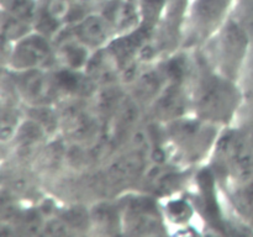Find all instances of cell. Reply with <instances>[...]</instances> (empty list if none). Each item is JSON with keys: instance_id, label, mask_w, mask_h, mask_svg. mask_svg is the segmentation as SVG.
<instances>
[{"instance_id": "obj_1", "label": "cell", "mask_w": 253, "mask_h": 237, "mask_svg": "<svg viewBox=\"0 0 253 237\" xmlns=\"http://www.w3.org/2000/svg\"><path fill=\"white\" fill-rule=\"evenodd\" d=\"M241 100L234 79L219 73L204 74L199 78L193 95V106L198 118L214 125L231 121Z\"/></svg>"}, {"instance_id": "obj_2", "label": "cell", "mask_w": 253, "mask_h": 237, "mask_svg": "<svg viewBox=\"0 0 253 237\" xmlns=\"http://www.w3.org/2000/svg\"><path fill=\"white\" fill-rule=\"evenodd\" d=\"M216 42V63L220 73L235 79L249 53L252 39L241 22L229 19L219 29Z\"/></svg>"}, {"instance_id": "obj_3", "label": "cell", "mask_w": 253, "mask_h": 237, "mask_svg": "<svg viewBox=\"0 0 253 237\" xmlns=\"http://www.w3.org/2000/svg\"><path fill=\"white\" fill-rule=\"evenodd\" d=\"M216 159L234 182L253 177V142L239 131H230L216 143Z\"/></svg>"}, {"instance_id": "obj_4", "label": "cell", "mask_w": 253, "mask_h": 237, "mask_svg": "<svg viewBox=\"0 0 253 237\" xmlns=\"http://www.w3.org/2000/svg\"><path fill=\"white\" fill-rule=\"evenodd\" d=\"M168 136L172 138L174 145L192 159L202 157L216 137V125L200 118H185L183 116L168 122Z\"/></svg>"}, {"instance_id": "obj_5", "label": "cell", "mask_w": 253, "mask_h": 237, "mask_svg": "<svg viewBox=\"0 0 253 237\" xmlns=\"http://www.w3.org/2000/svg\"><path fill=\"white\" fill-rule=\"evenodd\" d=\"M52 57L49 41L40 32H30L14 42L9 52V66L14 72L41 69Z\"/></svg>"}, {"instance_id": "obj_6", "label": "cell", "mask_w": 253, "mask_h": 237, "mask_svg": "<svg viewBox=\"0 0 253 237\" xmlns=\"http://www.w3.org/2000/svg\"><path fill=\"white\" fill-rule=\"evenodd\" d=\"M16 89L31 106L51 105L59 93L54 76L46 73L43 68L16 72Z\"/></svg>"}, {"instance_id": "obj_7", "label": "cell", "mask_w": 253, "mask_h": 237, "mask_svg": "<svg viewBox=\"0 0 253 237\" xmlns=\"http://www.w3.org/2000/svg\"><path fill=\"white\" fill-rule=\"evenodd\" d=\"M120 210L121 225L131 234L151 235L161 229L157 209L147 198H131Z\"/></svg>"}, {"instance_id": "obj_8", "label": "cell", "mask_w": 253, "mask_h": 237, "mask_svg": "<svg viewBox=\"0 0 253 237\" xmlns=\"http://www.w3.org/2000/svg\"><path fill=\"white\" fill-rule=\"evenodd\" d=\"M231 0H194L192 5V21L199 34H211L226 21Z\"/></svg>"}, {"instance_id": "obj_9", "label": "cell", "mask_w": 253, "mask_h": 237, "mask_svg": "<svg viewBox=\"0 0 253 237\" xmlns=\"http://www.w3.org/2000/svg\"><path fill=\"white\" fill-rule=\"evenodd\" d=\"M187 105V96L180 84L170 83L167 88H163L156 96L153 110L160 120L172 122L184 116Z\"/></svg>"}, {"instance_id": "obj_10", "label": "cell", "mask_w": 253, "mask_h": 237, "mask_svg": "<svg viewBox=\"0 0 253 237\" xmlns=\"http://www.w3.org/2000/svg\"><path fill=\"white\" fill-rule=\"evenodd\" d=\"M74 37L89 49H99L110 37V25L99 15H89L77 24Z\"/></svg>"}, {"instance_id": "obj_11", "label": "cell", "mask_w": 253, "mask_h": 237, "mask_svg": "<svg viewBox=\"0 0 253 237\" xmlns=\"http://www.w3.org/2000/svg\"><path fill=\"white\" fill-rule=\"evenodd\" d=\"M143 169V155L140 151L124 155L108 168V179L114 184H124L135 179Z\"/></svg>"}, {"instance_id": "obj_12", "label": "cell", "mask_w": 253, "mask_h": 237, "mask_svg": "<svg viewBox=\"0 0 253 237\" xmlns=\"http://www.w3.org/2000/svg\"><path fill=\"white\" fill-rule=\"evenodd\" d=\"M59 93L72 94V95H88L95 88V80L88 73H81L79 69L64 68L53 74Z\"/></svg>"}, {"instance_id": "obj_13", "label": "cell", "mask_w": 253, "mask_h": 237, "mask_svg": "<svg viewBox=\"0 0 253 237\" xmlns=\"http://www.w3.org/2000/svg\"><path fill=\"white\" fill-rule=\"evenodd\" d=\"M46 135L47 132L44 128L30 118L22 121L21 125L17 128L14 140L16 141L17 148L21 155H30L44 140Z\"/></svg>"}, {"instance_id": "obj_14", "label": "cell", "mask_w": 253, "mask_h": 237, "mask_svg": "<svg viewBox=\"0 0 253 237\" xmlns=\"http://www.w3.org/2000/svg\"><path fill=\"white\" fill-rule=\"evenodd\" d=\"M63 118V122L68 128V133L76 140H83L86 136H90L95 130L94 120L81 106H69Z\"/></svg>"}, {"instance_id": "obj_15", "label": "cell", "mask_w": 253, "mask_h": 237, "mask_svg": "<svg viewBox=\"0 0 253 237\" xmlns=\"http://www.w3.org/2000/svg\"><path fill=\"white\" fill-rule=\"evenodd\" d=\"M89 51L90 49L88 47L84 46L74 37V40L62 44L61 49H59V56L67 68L79 69L81 67H85L88 63L89 57H90Z\"/></svg>"}, {"instance_id": "obj_16", "label": "cell", "mask_w": 253, "mask_h": 237, "mask_svg": "<svg viewBox=\"0 0 253 237\" xmlns=\"http://www.w3.org/2000/svg\"><path fill=\"white\" fill-rule=\"evenodd\" d=\"M232 200L240 214L253 220V177L235 182Z\"/></svg>"}, {"instance_id": "obj_17", "label": "cell", "mask_w": 253, "mask_h": 237, "mask_svg": "<svg viewBox=\"0 0 253 237\" xmlns=\"http://www.w3.org/2000/svg\"><path fill=\"white\" fill-rule=\"evenodd\" d=\"M31 32V24L7 11H2L1 34L4 42L14 43Z\"/></svg>"}, {"instance_id": "obj_18", "label": "cell", "mask_w": 253, "mask_h": 237, "mask_svg": "<svg viewBox=\"0 0 253 237\" xmlns=\"http://www.w3.org/2000/svg\"><path fill=\"white\" fill-rule=\"evenodd\" d=\"M90 220L95 222L101 230H109V231L115 230L116 227L120 226V224H123L121 210L111 205H99L90 215Z\"/></svg>"}, {"instance_id": "obj_19", "label": "cell", "mask_w": 253, "mask_h": 237, "mask_svg": "<svg viewBox=\"0 0 253 237\" xmlns=\"http://www.w3.org/2000/svg\"><path fill=\"white\" fill-rule=\"evenodd\" d=\"M30 118L44 128L47 133L57 130L61 122V116L57 114L49 105H35L31 106Z\"/></svg>"}, {"instance_id": "obj_20", "label": "cell", "mask_w": 253, "mask_h": 237, "mask_svg": "<svg viewBox=\"0 0 253 237\" xmlns=\"http://www.w3.org/2000/svg\"><path fill=\"white\" fill-rule=\"evenodd\" d=\"M5 11L31 24L37 16V6L35 0H4Z\"/></svg>"}, {"instance_id": "obj_21", "label": "cell", "mask_w": 253, "mask_h": 237, "mask_svg": "<svg viewBox=\"0 0 253 237\" xmlns=\"http://www.w3.org/2000/svg\"><path fill=\"white\" fill-rule=\"evenodd\" d=\"M22 121L20 120V115L14 108L9 106L2 109L1 113V138L4 142L9 140H14L17 132V128L21 125Z\"/></svg>"}, {"instance_id": "obj_22", "label": "cell", "mask_w": 253, "mask_h": 237, "mask_svg": "<svg viewBox=\"0 0 253 237\" xmlns=\"http://www.w3.org/2000/svg\"><path fill=\"white\" fill-rule=\"evenodd\" d=\"M236 19L241 22L253 40V0H240Z\"/></svg>"}]
</instances>
